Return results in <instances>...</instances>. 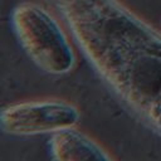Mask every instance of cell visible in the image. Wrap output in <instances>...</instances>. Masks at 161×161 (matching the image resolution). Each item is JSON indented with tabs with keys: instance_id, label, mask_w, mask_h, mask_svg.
<instances>
[{
	"instance_id": "2",
	"label": "cell",
	"mask_w": 161,
	"mask_h": 161,
	"mask_svg": "<svg viewBox=\"0 0 161 161\" xmlns=\"http://www.w3.org/2000/svg\"><path fill=\"white\" fill-rule=\"evenodd\" d=\"M13 31L29 59L50 75H64L77 65V54L59 20L43 5L23 1L14 6Z\"/></svg>"
},
{
	"instance_id": "4",
	"label": "cell",
	"mask_w": 161,
	"mask_h": 161,
	"mask_svg": "<svg viewBox=\"0 0 161 161\" xmlns=\"http://www.w3.org/2000/svg\"><path fill=\"white\" fill-rule=\"evenodd\" d=\"M48 147L53 161H114L99 142L77 127L52 135Z\"/></svg>"
},
{
	"instance_id": "3",
	"label": "cell",
	"mask_w": 161,
	"mask_h": 161,
	"mask_svg": "<svg viewBox=\"0 0 161 161\" xmlns=\"http://www.w3.org/2000/svg\"><path fill=\"white\" fill-rule=\"evenodd\" d=\"M79 108L62 98H35L0 108V131L16 137L54 135L77 127Z\"/></svg>"
},
{
	"instance_id": "1",
	"label": "cell",
	"mask_w": 161,
	"mask_h": 161,
	"mask_svg": "<svg viewBox=\"0 0 161 161\" xmlns=\"http://www.w3.org/2000/svg\"><path fill=\"white\" fill-rule=\"evenodd\" d=\"M117 98L161 135V33L119 0H47Z\"/></svg>"
}]
</instances>
